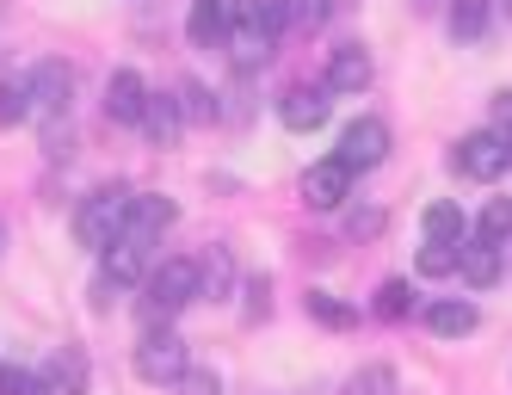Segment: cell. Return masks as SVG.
I'll use <instances>...</instances> for the list:
<instances>
[{
  "label": "cell",
  "instance_id": "17",
  "mask_svg": "<svg viewBox=\"0 0 512 395\" xmlns=\"http://www.w3.org/2000/svg\"><path fill=\"white\" fill-rule=\"evenodd\" d=\"M142 130H149V142L155 149H167V142L186 130L179 124V105H173V93H149V112H142Z\"/></svg>",
  "mask_w": 512,
  "mask_h": 395
},
{
  "label": "cell",
  "instance_id": "32",
  "mask_svg": "<svg viewBox=\"0 0 512 395\" xmlns=\"http://www.w3.org/2000/svg\"><path fill=\"white\" fill-rule=\"evenodd\" d=\"M494 118H500V130H512V87L494 93Z\"/></svg>",
  "mask_w": 512,
  "mask_h": 395
},
{
  "label": "cell",
  "instance_id": "10",
  "mask_svg": "<svg viewBox=\"0 0 512 395\" xmlns=\"http://www.w3.org/2000/svg\"><path fill=\"white\" fill-rule=\"evenodd\" d=\"M149 112V81L136 75V68H118L112 81H105V118L112 124H142Z\"/></svg>",
  "mask_w": 512,
  "mask_h": 395
},
{
  "label": "cell",
  "instance_id": "19",
  "mask_svg": "<svg viewBox=\"0 0 512 395\" xmlns=\"http://www.w3.org/2000/svg\"><path fill=\"white\" fill-rule=\"evenodd\" d=\"M420 229H426V241L457 247V241H463V210H457L451 198H432V204H426V217H420Z\"/></svg>",
  "mask_w": 512,
  "mask_h": 395
},
{
  "label": "cell",
  "instance_id": "2",
  "mask_svg": "<svg viewBox=\"0 0 512 395\" xmlns=\"http://www.w3.org/2000/svg\"><path fill=\"white\" fill-rule=\"evenodd\" d=\"M99 272H105V284H142L155 272V235H142V229H118L112 241L99 247Z\"/></svg>",
  "mask_w": 512,
  "mask_h": 395
},
{
  "label": "cell",
  "instance_id": "4",
  "mask_svg": "<svg viewBox=\"0 0 512 395\" xmlns=\"http://www.w3.org/2000/svg\"><path fill=\"white\" fill-rule=\"evenodd\" d=\"M25 99H31V118H62L68 112V99H75V68L68 62H38V68H25Z\"/></svg>",
  "mask_w": 512,
  "mask_h": 395
},
{
  "label": "cell",
  "instance_id": "7",
  "mask_svg": "<svg viewBox=\"0 0 512 395\" xmlns=\"http://www.w3.org/2000/svg\"><path fill=\"white\" fill-rule=\"evenodd\" d=\"M352 167L340 161V155H327V161H315L309 173H303V204L309 210H340L346 198H352Z\"/></svg>",
  "mask_w": 512,
  "mask_h": 395
},
{
  "label": "cell",
  "instance_id": "27",
  "mask_svg": "<svg viewBox=\"0 0 512 395\" xmlns=\"http://www.w3.org/2000/svg\"><path fill=\"white\" fill-rule=\"evenodd\" d=\"M31 118V99H25V81H0V130H13Z\"/></svg>",
  "mask_w": 512,
  "mask_h": 395
},
{
  "label": "cell",
  "instance_id": "5",
  "mask_svg": "<svg viewBox=\"0 0 512 395\" xmlns=\"http://www.w3.org/2000/svg\"><path fill=\"white\" fill-rule=\"evenodd\" d=\"M451 173L457 179H500L506 173V130H469L451 149Z\"/></svg>",
  "mask_w": 512,
  "mask_h": 395
},
{
  "label": "cell",
  "instance_id": "21",
  "mask_svg": "<svg viewBox=\"0 0 512 395\" xmlns=\"http://www.w3.org/2000/svg\"><path fill=\"white\" fill-rule=\"evenodd\" d=\"M371 315H377V321L414 315V284H408V278H383V284H377V297H371Z\"/></svg>",
  "mask_w": 512,
  "mask_h": 395
},
{
  "label": "cell",
  "instance_id": "31",
  "mask_svg": "<svg viewBox=\"0 0 512 395\" xmlns=\"http://www.w3.org/2000/svg\"><path fill=\"white\" fill-rule=\"evenodd\" d=\"M266 297H272V278H260V272H253V278H247V315H253V321H260V315L272 309Z\"/></svg>",
  "mask_w": 512,
  "mask_h": 395
},
{
  "label": "cell",
  "instance_id": "26",
  "mask_svg": "<svg viewBox=\"0 0 512 395\" xmlns=\"http://www.w3.org/2000/svg\"><path fill=\"white\" fill-rule=\"evenodd\" d=\"M346 395H395V371L389 365H364L346 377Z\"/></svg>",
  "mask_w": 512,
  "mask_h": 395
},
{
  "label": "cell",
  "instance_id": "3",
  "mask_svg": "<svg viewBox=\"0 0 512 395\" xmlns=\"http://www.w3.org/2000/svg\"><path fill=\"white\" fill-rule=\"evenodd\" d=\"M204 297V284H198V260H161L149 272V315H179L186 303Z\"/></svg>",
  "mask_w": 512,
  "mask_h": 395
},
{
  "label": "cell",
  "instance_id": "29",
  "mask_svg": "<svg viewBox=\"0 0 512 395\" xmlns=\"http://www.w3.org/2000/svg\"><path fill=\"white\" fill-rule=\"evenodd\" d=\"M309 315L321 321V328H352V309H346V303H334L327 291H309Z\"/></svg>",
  "mask_w": 512,
  "mask_h": 395
},
{
  "label": "cell",
  "instance_id": "20",
  "mask_svg": "<svg viewBox=\"0 0 512 395\" xmlns=\"http://www.w3.org/2000/svg\"><path fill=\"white\" fill-rule=\"evenodd\" d=\"M192 38L204 50H223L229 44V13H223V0H198L192 7Z\"/></svg>",
  "mask_w": 512,
  "mask_h": 395
},
{
  "label": "cell",
  "instance_id": "12",
  "mask_svg": "<svg viewBox=\"0 0 512 395\" xmlns=\"http://www.w3.org/2000/svg\"><path fill=\"white\" fill-rule=\"evenodd\" d=\"M38 395H87V358L56 352L50 365H38Z\"/></svg>",
  "mask_w": 512,
  "mask_h": 395
},
{
  "label": "cell",
  "instance_id": "15",
  "mask_svg": "<svg viewBox=\"0 0 512 395\" xmlns=\"http://www.w3.org/2000/svg\"><path fill=\"white\" fill-rule=\"evenodd\" d=\"M457 272L475 284V291H488V284L500 278V247H488V241H469V247H457Z\"/></svg>",
  "mask_w": 512,
  "mask_h": 395
},
{
  "label": "cell",
  "instance_id": "14",
  "mask_svg": "<svg viewBox=\"0 0 512 395\" xmlns=\"http://www.w3.org/2000/svg\"><path fill=\"white\" fill-rule=\"evenodd\" d=\"M494 25V0H451V38L457 44H482Z\"/></svg>",
  "mask_w": 512,
  "mask_h": 395
},
{
  "label": "cell",
  "instance_id": "34",
  "mask_svg": "<svg viewBox=\"0 0 512 395\" xmlns=\"http://www.w3.org/2000/svg\"><path fill=\"white\" fill-rule=\"evenodd\" d=\"M0 254H7V223H0Z\"/></svg>",
  "mask_w": 512,
  "mask_h": 395
},
{
  "label": "cell",
  "instance_id": "9",
  "mask_svg": "<svg viewBox=\"0 0 512 395\" xmlns=\"http://www.w3.org/2000/svg\"><path fill=\"white\" fill-rule=\"evenodd\" d=\"M371 75H377V68H371V50H364V44H334V50H327L321 87L327 93H364V87H371Z\"/></svg>",
  "mask_w": 512,
  "mask_h": 395
},
{
  "label": "cell",
  "instance_id": "24",
  "mask_svg": "<svg viewBox=\"0 0 512 395\" xmlns=\"http://www.w3.org/2000/svg\"><path fill=\"white\" fill-rule=\"evenodd\" d=\"M278 7H284V31H321L334 0H278Z\"/></svg>",
  "mask_w": 512,
  "mask_h": 395
},
{
  "label": "cell",
  "instance_id": "11",
  "mask_svg": "<svg viewBox=\"0 0 512 395\" xmlns=\"http://www.w3.org/2000/svg\"><path fill=\"white\" fill-rule=\"evenodd\" d=\"M327 112H334V93L327 87H284V99H278L284 130H321Z\"/></svg>",
  "mask_w": 512,
  "mask_h": 395
},
{
  "label": "cell",
  "instance_id": "1",
  "mask_svg": "<svg viewBox=\"0 0 512 395\" xmlns=\"http://www.w3.org/2000/svg\"><path fill=\"white\" fill-rule=\"evenodd\" d=\"M130 204H136V192L124 186V179H112V186L87 192V198H81V210H75V241L99 254V247H105V241H112V235L130 223Z\"/></svg>",
  "mask_w": 512,
  "mask_h": 395
},
{
  "label": "cell",
  "instance_id": "18",
  "mask_svg": "<svg viewBox=\"0 0 512 395\" xmlns=\"http://www.w3.org/2000/svg\"><path fill=\"white\" fill-rule=\"evenodd\" d=\"M198 284H204L210 303H229V297H235V266H229L223 247H210V254L198 260Z\"/></svg>",
  "mask_w": 512,
  "mask_h": 395
},
{
  "label": "cell",
  "instance_id": "28",
  "mask_svg": "<svg viewBox=\"0 0 512 395\" xmlns=\"http://www.w3.org/2000/svg\"><path fill=\"white\" fill-rule=\"evenodd\" d=\"M173 389H179V395H223V377L204 371V365H186V371L173 377Z\"/></svg>",
  "mask_w": 512,
  "mask_h": 395
},
{
  "label": "cell",
  "instance_id": "8",
  "mask_svg": "<svg viewBox=\"0 0 512 395\" xmlns=\"http://www.w3.org/2000/svg\"><path fill=\"white\" fill-rule=\"evenodd\" d=\"M352 173H364V167H377L383 155H389V124L383 118H352L346 130H340V149H334Z\"/></svg>",
  "mask_w": 512,
  "mask_h": 395
},
{
  "label": "cell",
  "instance_id": "25",
  "mask_svg": "<svg viewBox=\"0 0 512 395\" xmlns=\"http://www.w3.org/2000/svg\"><path fill=\"white\" fill-rule=\"evenodd\" d=\"M414 272H420V278H445V272H457V247H445V241H426L420 254H414Z\"/></svg>",
  "mask_w": 512,
  "mask_h": 395
},
{
  "label": "cell",
  "instance_id": "36",
  "mask_svg": "<svg viewBox=\"0 0 512 395\" xmlns=\"http://www.w3.org/2000/svg\"><path fill=\"white\" fill-rule=\"evenodd\" d=\"M0 371H7V365H0Z\"/></svg>",
  "mask_w": 512,
  "mask_h": 395
},
{
  "label": "cell",
  "instance_id": "6",
  "mask_svg": "<svg viewBox=\"0 0 512 395\" xmlns=\"http://www.w3.org/2000/svg\"><path fill=\"white\" fill-rule=\"evenodd\" d=\"M186 365H192V358H186V340H179L173 328H155L149 340L136 346V377H142V383H173Z\"/></svg>",
  "mask_w": 512,
  "mask_h": 395
},
{
  "label": "cell",
  "instance_id": "13",
  "mask_svg": "<svg viewBox=\"0 0 512 395\" xmlns=\"http://www.w3.org/2000/svg\"><path fill=\"white\" fill-rule=\"evenodd\" d=\"M420 321H426V328H432L438 340H463V334L482 328L475 303H426V309H420Z\"/></svg>",
  "mask_w": 512,
  "mask_h": 395
},
{
  "label": "cell",
  "instance_id": "30",
  "mask_svg": "<svg viewBox=\"0 0 512 395\" xmlns=\"http://www.w3.org/2000/svg\"><path fill=\"white\" fill-rule=\"evenodd\" d=\"M0 395H38V371H25V365L0 371Z\"/></svg>",
  "mask_w": 512,
  "mask_h": 395
},
{
  "label": "cell",
  "instance_id": "16",
  "mask_svg": "<svg viewBox=\"0 0 512 395\" xmlns=\"http://www.w3.org/2000/svg\"><path fill=\"white\" fill-rule=\"evenodd\" d=\"M173 105H179V124H216V93L192 75L173 87Z\"/></svg>",
  "mask_w": 512,
  "mask_h": 395
},
{
  "label": "cell",
  "instance_id": "22",
  "mask_svg": "<svg viewBox=\"0 0 512 395\" xmlns=\"http://www.w3.org/2000/svg\"><path fill=\"white\" fill-rule=\"evenodd\" d=\"M167 223H173V198H161V192H136V204H130V229L161 235Z\"/></svg>",
  "mask_w": 512,
  "mask_h": 395
},
{
  "label": "cell",
  "instance_id": "23",
  "mask_svg": "<svg viewBox=\"0 0 512 395\" xmlns=\"http://www.w3.org/2000/svg\"><path fill=\"white\" fill-rule=\"evenodd\" d=\"M506 235H512V198H488V204H482V217H475V241L500 247Z\"/></svg>",
  "mask_w": 512,
  "mask_h": 395
},
{
  "label": "cell",
  "instance_id": "33",
  "mask_svg": "<svg viewBox=\"0 0 512 395\" xmlns=\"http://www.w3.org/2000/svg\"><path fill=\"white\" fill-rule=\"evenodd\" d=\"M506 173H512V130H506Z\"/></svg>",
  "mask_w": 512,
  "mask_h": 395
},
{
  "label": "cell",
  "instance_id": "35",
  "mask_svg": "<svg viewBox=\"0 0 512 395\" xmlns=\"http://www.w3.org/2000/svg\"><path fill=\"white\" fill-rule=\"evenodd\" d=\"M500 7H506V19H512V0H500Z\"/></svg>",
  "mask_w": 512,
  "mask_h": 395
}]
</instances>
